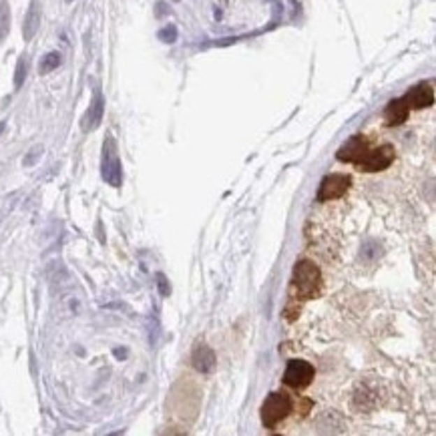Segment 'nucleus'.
<instances>
[{
    "label": "nucleus",
    "mask_w": 436,
    "mask_h": 436,
    "mask_svg": "<svg viewBox=\"0 0 436 436\" xmlns=\"http://www.w3.org/2000/svg\"><path fill=\"white\" fill-rule=\"evenodd\" d=\"M2 131H4V121L0 123V133H2Z\"/></svg>",
    "instance_id": "obj_20"
},
{
    "label": "nucleus",
    "mask_w": 436,
    "mask_h": 436,
    "mask_svg": "<svg viewBox=\"0 0 436 436\" xmlns=\"http://www.w3.org/2000/svg\"><path fill=\"white\" fill-rule=\"evenodd\" d=\"M159 38H161L163 43H175L177 41V29L173 24L165 27L161 33H159Z\"/></svg>",
    "instance_id": "obj_17"
},
{
    "label": "nucleus",
    "mask_w": 436,
    "mask_h": 436,
    "mask_svg": "<svg viewBox=\"0 0 436 436\" xmlns=\"http://www.w3.org/2000/svg\"><path fill=\"white\" fill-rule=\"evenodd\" d=\"M157 286H159V291H161V296H169V286H167V279H165V275L159 274L157 275Z\"/></svg>",
    "instance_id": "obj_18"
},
{
    "label": "nucleus",
    "mask_w": 436,
    "mask_h": 436,
    "mask_svg": "<svg viewBox=\"0 0 436 436\" xmlns=\"http://www.w3.org/2000/svg\"><path fill=\"white\" fill-rule=\"evenodd\" d=\"M29 75V59L27 57H20L17 63V71H15V87L20 89L24 85V79Z\"/></svg>",
    "instance_id": "obj_15"
},
{
    "label": "nucleus",
    "mask_w": 436,
    "mask_h": 436,
    "mask_svg": "<svg viewBox=\"0 0 436 436\" xmlns=\"http://www.w3.org/2000/svg\"><path fill=\"white\" fill-rule=\"evenodd\" d=\"M394 161V147L384 145L380 147H368V151H366V155H364V159L358 163V167L362 169V171H384L386 167H390Z\"/></svg>",
    "instance_id": "obj_4"
},
{
    "label": "nucleus",
    "mask_w": 436,
    "mask_h": 436,
    "mask_svg": "<svg viewBox=\"0 0 436 436\" xmlns=\"http://www.w3.org/2000/svg\"><path fill=\"white\" fill-rule=\"evenodd\" d=\"M101 173L103 179L113 185V187H121L123 183V171H121V161L117 155V145L111 135H107L105 145H103V161H101Z\"/></svg>",
    "instance_id": "obj_3"
},
{
    "label": "nucleus",
    "mask_w": 436,
    "mask_h": 436,
    "mask_svg": "<svg viewBox=\"0 0 436 436\" xmlns=\"http://www.w3.org/2000/svg\"><path fill=\"white\" fill-rule=\"evenodd\" d=\"M66 2H73V0H66Z\"/></svg>",
    "instance_id": "obj_21"
},
{
    "label": "nucleus",
    "mask_w": 436,
    "mask_h": 436,
    "mask_svg": "<svg viewBox=\"0 0 436 436\" xmlns=\"http://www.w3.org/2000/svg\"><path fill=\"white\" fill-rule=\"evenodd\" d=\"M61 54L59 52H49V54H45L43 57V61H41V65H38V71H41V75H47L50 71H54L57 66H61Z\"/></svg>",
    "instance_id": "obj_14"
},
{
    "label": "nucleus",
    "mask_w": 436,
    "mask_h": 436,
    "mask_svg": "<svg viewBox=\"0 0 436 436\" xmlns=\"http://www.w3.org/2000/svg\"><path fill=\"white\" fill-rule=\"evenodd\" d=\"M314 366L310 362H304V360H291L288 364V368L284 372V382L286 386L296 388V390H302V388H307L314 380Z\"/></svg>",
    "instance_id": "obj_5"
},
{
    "label": "nucleus",
    "mask_w": 436,
    "mask_h": 436,
    "mask_svg": "<svg viewBox=\"0 0 436 436\" xmlns=\"http://www.w3.org/2000/svg\"><path fill=\"white\" fill-rule=\"evenodd\" d=\"M404 103L408 105V109L412 111H420L426 107H433L435 103V89L430 82H419L416 87H412L406 95H404Z\"/></svg>",
    "instance_id": "obj_8"
},
{
    "label": "nucleus",
    "mask_w": 436,
    "mask_h": 436,
    "mask_svg": "<svg viewBox=\"0 0 436 436\" xmlns=\"http://www.w3.org/2000/svg\"><path fill=\"white\" fill-rule=\"evenodd\" d=\"M41 155H43V145H36L33 147L29 153H27V157H24V167H33L34 163L38 161L41 159Z\"/></svg>",
    "instance_id": "obj_16"
},
{
    "label": "nucleus",
    "mask_w": 436,
    "mask_h": 436,
    "mask_svg": "<svg viewBox=\"0 0 436 436\" xmlns=\"http://www.w3.org/2000/svg\"><path fill=\"white\" fill-rule=\"evenodd\" d=\"M191 360H194L195 370H199L201 374H210L215 368V352L211 350L210 346H205V344H201V346L195 348Z\"/></svg>",
    "instance_id": "obj_11"
},
{
    "label": "nucleus",
    "mask_w": 436,
    "mask_h": 436,
    "mask_svg": "<svg viewBox=\"0 0 436 436\" xmlns=\"http://www.w3.org/2000/svg\"><path fill=\"white\" fill-rule=\"evenodd\" d=\"M103 113H105V99H103V93L101 91H95L93 95V101L87 109V113L82 117L81 127L82 131H95L101 125L103 121Z\"/></svg>",
    "instance_id": "obj_9"
},
{
    "label": "nucleus",
    "mask_w": 436,
    "mask_h": 436,
    "mask_svg": "<svg viewBox=\"0 0 436 436\" xmlns=\"http://www.w3.org/2000/svg\"><path fill=\"white\" fill-rule=\"evenodd\" d=\"M408 113H410V109L404 103V99H394V101L388 103L386 109H384V119H386V123L390 127H398L408 119Z\"/></svg>",
    "instance_id": "obj_10"
},
{
    "label": "nucleus",
    "mask_w": 436,
    "mask_h": 436,
    "mask_svg": "<svg viewBox=\"0 0 436 436\" xmlns=\"http://www.w3.org/2000/svg\"><path fill=\"white\" fill-rule=\"evenodd\" d=\"M38 27H41V4L36 0H33L31 6H29V13L24 17V24H22V36H24L27 43L33 41Z\"/></svg>",
    "instance_id": "obj_12"
},
{
    "label": "nucleus",
    "mask_w": 436,
    "mask_h": 436,
    "mask_svg": "<svg viewBox=\"0 0 436 436\" xmlns=\"http://www.w3.org/2000/svg\"><path fill=\"white\" fill-rule=\"evenodd\" d=\"M115 356H117L119 360H125V358H127V350H125V348H115Z\"/></svg>",
    "instance_id": "obj_19"
},
{
    "label": "nucleus",
    "mask_w": 436,
    "mask_h": 436,
    "mask_svg": "<svg viewBox=\"0 0 436 436\" xmlns=\"http://www.w3.org/2000/svg\"><path fill=\"white\" fill-rule=\"evenodd\" d=\"M10 31V6L6 0L0 2V43L8 36Z\"/></svg>",
    "instance_id": "obj_13"
},
{
    "label": "nucleus",
    "mask_w": 436,
    "mask_h": 436,
    "mask_svg": "<svg viewBox=\"0 0 436 436\" xmlns=\"http://www.w3.org/2000/svg\"><path fill=\"white\" fill-rule=\"evenodd\" d=\"M291 412V398L286 392H272L261 406V422L268 428L277 426Z\"/></svg>",
    "instance_id": "obj_2"
},
{
    "label": "nucleus",
    "mask_w": 436,
    "mask_h": 436,
    "mask_svg": "<svg viewBox=\"0 0 436 436\" xmlns=\"http://www.w3.org/2000/svg\"><path fill=\"white\" fill-rule=\"evenodd\" d=\"M368 139L366 137H362V135H354V137H350L344 145L340 147L338 153H336V157H338L340 161L344 163H358L364 159V155H366V151H368Z\"/></svg>",
    "instance_id": "obj_7"
},
{
    "label": "nucleus",
    "mask_w": 436,
    "mask_h": 436,
    "mask_svg": "<svg viewBox=\"0 0 436 436\" xmlns=\"http://www.w3.org/2000/svg\"><path fill=\"white\" fill-rule=\"evenodd\" d=\"M320 282H322V275L318 266H314L312 261H300L296 266V272H293V288L298 291V296L302 300H310L314 298L318 290H320Z\"/></svg>",
    "instance_id": "obj_1"
},
{
    "label": "nucleus",
    "mask_w": 436,
    "mask_h": 436,
    "mask_svg": "<svg viewBox=\"0 0 436 436\" xmlns=\"http://www.w3.org/2000/svg\"><path fill=\"white\" fill-rule=\"evenodd\" d=\"M350 187V177L348 175H342V173H334V175H328L324 177L320 183V189H318V201H332V199H338L342 195L348 191Z\"/></svg>",
    "instance_id": "obj_6"
}]
</instances>
